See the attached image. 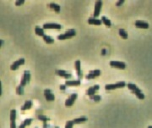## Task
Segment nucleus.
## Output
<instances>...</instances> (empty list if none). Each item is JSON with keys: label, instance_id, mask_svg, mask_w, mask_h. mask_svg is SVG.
I'll use <instances>...</instances> for the list:
<instances>
[{"label": "nucleus", "instance_id": "72a5a7b5", "mask_svg": "<svg viewBox=\"0 0 152 128\" xmlns=\"http://www.w3.org/2000/svg\"><path fill=\"white\" fill-rule=\"evenodd\" d=\"M148 128H152V126H148Z\"/></svg>", "mask_w": 152, "mask_h": 128}, {"label": "nucleus", "instance_id": "5701e85b", "mask_svg": "<svg viewBox=\"0 0 152 128\" xmlns=\"http://www.w3.org/2000/svg\"><path fill=\"white\" fill-rule=\"evenodd\" d=\"M87 118L86 116H82V117H80V118H75V120H73L74 123L75 124H80V123H83L85 121H86Z\"/></svg>", "mask_w": 152, "mask_h": 128}, {"label": "nucleus", "instance_id": "9b49d317", "mask_svg": "<svg viewBox=\"0 0 152 128\" xmlns=\"http://www.w3.org/2000/svg\"><path fill=\"white\" fill-rule=\"evenodd\" d=\"M99 89H100V86L99 85L92 86V87H90V88H88V90L86 91V94L88 95V96L92 97V96H94V95L95 94V93L97 92Z\"/></svg>", "mask_w": 152, "mask_h": 128}, {"label": "nucleus", "instance_id": "7c9ffc66", "mask_svg": "<svg viewBox=\"0 0 152 128\" xmlns=\"http://www.w3.org/2000/svg\"><path fill=\"white\" fill-rule=\"evenodd\" d=\"M25 3V0H18V1L15 2V5L19 6V5H22Z\"/></svg>", "mask_w": 152, "mask_h": 128}, {"label": "nucleus", "instance_id": "2eb2a0df", "mask_svg": "<svg viewBox=\"0 0 152 128\" xmlns=\"http://www.w3.org/2000/svg\"><path fill=\"white\" fill-rule=\"evenodd\" d=\"M134 25L137 28H140V29H148L150 26L149 24L143 20H136Z\"/></svg>", "mask_w": 152, "mask_h": 128}, {"label": "nucleus", "instance_id": "ddd939ff", "mask_svg": "<svg viewBox=\"0 0 152 128\" xmlns=\"http://www.w3.org/2000/svg\"><path fill=\"white\" fill-rule=\"evenodd\" d=\"M44 96H45L47 101H54L55 100L54 94L52 93L51 90H49V89L44 90Z\"/></svg>", "mask_w": 152, "mask_h": 128}, {"label": "nucleus", "instance_id": "20e7f679", "mask_svg": "<svg viewBox=\"0 0 152 128\" xmlns=\"http://www.w3.org/2000/svg\"><path fill=\"white\" fill-rule=\"evenodd\" d=\"M30 80H31V73H30L29 71L26 70V71H24L23 77H22L21 82H20V85L22 87H25L30 82Z\"/></svg>", "mask_w": 152, "mask_h": 128}, {"label": "nucleus", "instance_id": "39448f33", "mask_svg": "<svg viewBox=\"0 0 152 128\" xmlns=\"http://www.w3.org/2000/svg\"><path fill=\"white\" fill-rule=\"evenodd\" d=\"M110 65L111 66H112L114 68H117V69H120V70H124L125 67H126V65L125 63L122 61H111L110 62Z\"/></svg>", "mask_w": 152, "mask_h": 128}, {"label": "nucleus", "instance_id": "dca6fc26", "mask_svg": "<svg viewBox=\"0 0 152 128\" xmlns=\"http://www.w3.org/2000/svg\"><path fill=\"white\" fill-rule=\"evenodd\" d=\"M81 84L80 80H67L65 82V85L67 87H71V86H80Z\"/></svg>", "mask_w": 152, "mask_h": 128}, {"label": "nucleus", "instance_id": "f8f14e48", "mask_svg": "<svg viewBox=\"0 0 152 128\" xmlns=\"http://www.w3.org/2000/svg\"><path fill=\"white\" fill-rule=\"evenodd\" d=\"M99 76H101V71L100 70H93V71H90V73L86 76V79H94Z\"/></svg>", "mask_w": 152, "mask_h": 128}, {"label": "nucleus", "instance_id": "c85d7f7f", "mask_svg": "<svg viewBox=\"0 0 152 128\" xmlns=\"http://www.w3.org/2000/svg\"><path fill=\"white\" fill-rule=\"evenodd\" d=\"M75 123H74L73 120H68L66 122V125H65V128H73Z\"/></svg>", "mask_w": 152, "mask_h": 128}, {"label": "nucleus", "instance_id": "f3484780", "mask_svg": "<svg viewBox=\"0 0 152 128\" xmlns=\"http://www.w3.org/2000/svg\"><path fill=\"white\" fill-rule=\"evenodd\" d=\"M75 70L77 71V74L79 75L80 78H82V74H81V64H80V60H76L75 62Z\"/></svg>", "mask_w": 152, "mask_h": 128}, {"label": "nucleus", "instance_id": "2f4dec72", "mask_svg": "<svg viewBox=\"0 0 152 128\" xmlns=\"http://www.w3.org/2000/svg\"><path fill=\"white\" fill-rule=\"evenodd\" d=\"M123 3H124V0H120V1H117L116 3V5L117 6H120L122 4H123Z\"/></svg>", "mask_w": 152, "mask_h": 128}, {"label": "nucleus", "instance_id": "f704fd0d", "mask_svg": "<svg viewBox=\"0 0 152 128\" xmlns=\"http://www.w3.org/2000/svg\"><path fill=\"white\" fill-rule=\"evenodd\" d=\"M55 128H59V127H58V126H56V127H55Z\"/></svg>", "mask_w": 152, "mask_h": 128}, {"label": "nucleus", "instance_id": "473e14b6", "mask_svg": "<svg viewBox=\"0 0 152 128\" xmlns=\"http://www.w3.org/2000/svg\"><path fill=\"white\" fill-rule=\"evenodd\" d=\"M66 87H67L66 85H61V86H60V89H61L62 91H64V90L66 89Z\"/></svg>", "mask_w": 152, "mask_h": 128}, {"label": "nucleus", "instance_id": "7ed1b4c3", "mask_svg": "<svg viewBox=\"0 0 152 128\" xmlns=\"http://www.w3.org/2000/svg\"><path fill=\"white\" fill-rule=\"evenodd\" d=\"M126 85V83L124 82H119L115 84H106L105 86V89L106 91H112L115 90L117 88H122V87H124Z\"/></svg>", "mask_w": 152, "mask_h": 128}, {"label": "nucleus", "instance_id": "aec40b11", "mask_svg": "<svg viewBox=\"0 0 152 128\" xmlns=\"http://www.w3.org/2000/svg\"><path fill=\"white\" fill-rule=\"evenodd\" d=\"M49 7H50V9H51L54 10L55 12H57V13H59V12H60V9H61L60 5L56 4L55 3H50V5H49Z\"/></svg>", "mask_w": 152, "mask_h": 128}, {"label": "nucleus", "instance_id": "1a4fd4ad", "mask_svg": "<svg viewBox=\"0 0 152 128\" xmlns=\"http://www.w3.org/2000/svg\"><path fill=\"white\" fill-rule=\"evenodd\" d=\"M15 120H16V110L15 109H12L10 111V128H16V124H15Z\"/></svg>", "mask_w": 152, "mask_h": 128}, {"label": "nucleus", "instance_id": "393cba45", "mask_svg": "<svg viewBox=\"0 0 152 128\" xmlns=\"http://www.w3.org/2000/svg\"><path fill=\"white\" fill-rule=\"evenodd\" d=\"M102 21L103 24L106 25V26H111V25H112L111 20L109 19H107L106 16H102Z\"/></svg>", "mask_w": 152, "mask_h": 128}, {"label": "nucleus", "instance_id": "bb28decb", "mask_svg": "<svg viewBox=\"0 0 152 128\" xmlns=\"http://www.w3.org/2000/svg\"><path fill=\"white\" fill-rule=\"evenodd\" d=\"M38 119H39L40 120H42V121H43L44 124H47V121H48V120H50L49 118H47V117L44 116V115H38Z\"/></svg>", "mask_w": 152, "mask_h": 128}, {"label": "nucleus", "instance_id": "4468645a", "mask_svg": "<svg viewBox=\"0 0 152 128\" xmlns=\"http://www.w3.org/2000/svg\"><path fill=\"white\" fill-rule=\"evenodd\" d=\"M55 74L57 76H62V77H64L65 79H69L72 76L71 74H69V73H67L66 71L64 70H56L55 71Z\"/></svg>", "mask_w": 152, "mask_h": 128}, {"label": "nucleus", "instance_id": "6ab92c4d", "mask_svg": "<svg viewBox=\"0 0 152 128\" xmlns=\"http://www.w3.org/2000/svg\"><path fill=\"white\" fill-rule=\"evenodd\" d=\"M32 107V101L31 100H27L25 102V104H23V106L21 107V111H25L27 110V109H30Z\"/></svg>", "mask_w": 152, "mask_h": 128}, {"label": "nucleus", "instance_id": "f03ea898", "mask_svg": "<svg viewBox=\"0 0 152 128\" xmlns=\"http://www.w3.org/2000/svg\"><path fill=\"white\" fill-rule=\"evenodd\" d=\"M76 35V31L74 29H70V30L67 31L64 34H60L58 36V40H65V39H69L72 38L73 36H75Z\"/></svg>", "mask_w": 152, "mask_h": 128}, {"label": "nucleus", "instance_id": "cd10ccee", "mask_svg": "<svg viewBox=\"0 0 152 128\" xmlns=\"http://www.w3.org/2000/svg\"><path fill=\"white\" fill-rule=\"evenodd\" d=\"M16 93L18 95H22L24 93V90H23V87H22L21 85L18 86L17 88H16Z\"/></svg>", "mask_w": 152, "mask_h": 128}, {"label": "nucleus", "instance_id": "0eeeda50", "mask_svg": "<svg viewBox=\"0 0 152 128\" xmlns=\"http://www.w3.org/2000/svg\"><path fill=\"white\" fill-rule=\"evenodd\" d=\"M78 98V95L77 93H73L69 96V98L65 101V105L67 107H70V106H72L74 104V103L75 102V100L77 99Z\"/></svg>", "mask_w": 152, "mask_h": 128}, {"label": "nucleus", "instance_id": "c9c22d12", "mask_svg": "<svg viewBox=\"0 0 152 128\" xmlns=\"http://www.w3.org/2000/svg\"><path fill=\"white\" fill-rule=\"evenodd\" d=\"M36 128H37V127H36Z\"/></svg>", "mask_w": 152, "mask_h": 128}, {"label": "nucleus", "instance_id": "c756f323", "mask_svg": "<svg viewBox=\"0 0 152 128\" xmlns=\"http://www.w3.org/2000/svg\"><path fill=\"white\" fill-rule=\"evenodd\" d=\"M91 99H93L94 101H100L101 100V96H99V95H94V96L91 97Z\"/></svg>", "mask_w": 152, "mask_h": 128}, {"label": "nucleus", "instance_id": "f257e3e1", "mask_svg": "<svg viewBox=\"0 0 152 128\" xmlns=\"http://www.w3.org/2000/svg\"><path fill=\"white\" fill-rule=\"evenodd\" d=\"M127 86L128 87V89L131 91L133 93H134L136 95V97L139 98V99H144V94L141 92V90H140L138 87H137L135 84L133 83H128L127 84Z\"/></svg>", "mask_w": 152, "mask_h": 128}, {"label": "nucleus", "instance_id": "412c9836", "mask_svg": "<svg viewBox=\"0 0 152 128\" xmlns=\"http://www.w3.org/2000/svg\"><path fill=\"white\" fill-rule=\"evenodd\" d=\"M32 122V119L29 118V119H25L23 122L20 124V126H19V128H25L27 126H30Z\"/></svg>", "mask_w": 152, "mask_h": 128}, {"label": "nucleus", "instance_id": "6e6552de", "mask_svg": "<svg viewBox=\"0 0 152 128\" xmlns=\"http://www.w3.org/2000/svg\"><path fill=\"white\" fill-rule=\"evenodd\" d=\"M43 29H54V30H61L62 25L57 23H46L43 25Z\"/></svg>", "mask_w": 152, "mask_h": 128}, {"label": "nucleus", "instance_id": "a211bd4d", "mask_svg": "<svg viewBox=\"0 0 152 128\" xmlns=\"http://www.w3.org/2000/svg\"><path fill=\"white\" fill-rule=\"evenodd\" d=\"M88 23L90 25H101L102 24V20L95 19V18H90L88 20Z\"/></svg>", "mask_w": 152, "mask_h": 128}, {"label": "nucleus", "instance_id": "423d86ee", "mask_svg": "<svg viewBox=\"0 0 152 128\" xmlns=\"http://www.w3.org/2000/svg\"><path fill=\"white\" fill-rule=\"evenodd\" d=\"M102 6V2L101 0H98V1H95V10H94V18L99 16L100 14V12H101V8Z\"/></svg>", "mask_w": 152, "mask_h": 128}, {"label": "nucleus", "instance_id": "b1692460", "mask_svg": "<svg viewBox=\"0 0 152 128\" xmlns=\"http://www.w3.org/2000/svg\"><path fill=\"white\" fill-rule=\"evenodd\" d=\"M118 33H119V36H121L122 38L123 39H127L128 38V32L126 31L123 29H119V31H118Z\"/></svg>", "mask_w": 152, "mask_h": 128}, {"label": "nucleus", "instance_id": "a878e982", "mask_svg": "<svg viewBox=\"0 0 152 128\" xmlns=\"http://www.w3.org/2000/svg\"><path fill=\"white\" fill-rule=\"evenodd\" d=\"M43 39H44V41H45L47 43H48V44H52V43L54 42V39L52 38L51 36H49L45 35V36H43Z\"/></svg>", "mask_w": 152, "mask_h": 128}, {"label": "nucleus", "instance_id": "4be33fe9", "mask_svg": "<svg viewBox=\"0 0 152 128\" xmlns=\"http://www.w3.org/2000/svg\"><path fill=\"white\" fill-rule=\"evenodd\" d=\"M35 33L36 34V35H38V36H45V34H44V30L42 28H41V27H39V26H36V28H35Z\"/></svg>", "mask_w": 152, "mask_h": 128}, {"label": "nucleus", "instance_id": "9d476101", "mask_svg": "<svg viewBox=\"0 0 152 128\" xmlns=\"http://www.w3.org/2000/svg\"><path fill=\"white\" fill-rule=\"evenodd\" d=\"M25 64V58H20V60H18L17 61L14 62V63L11 65L10 66V69L12 71H16L18 68H19L20 65H23Z\"/></svg>", "mask_w": 152, "mask_h": 128}]
</instances>
